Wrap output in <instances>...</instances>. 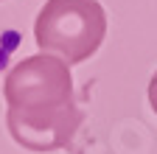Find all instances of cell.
Instances as JSON below:
<instances>
[{
    "instance_id": "1",
    "label": "cell",
    "mask_w": 157,
    "mask_h": 154,
    "mask_svg": "<svg viewBox=\"0 0 157 154\" xmlns=\"http://www.w3.org/2000/svg\"><path fill=\"white\" fill-rule=\"evenodd\" d=\"M107 36V11L98 0H45L34 20V39L42 53L82 65Z\"/></svg>"
},
{
    "instance_id": "2",
    "label": "cell",
    "mask_w": 157,
    "mask_h": 154,
    "mask_svg": "<svg viewBox=\"0 0 157 154\" xmlns=\"http://www.w3.org/2000/svg\"><path fill=\"white\" fill-rule=\"evenodd\" d=\"M3 98L11 109H53L73 104L70 65L53 53L28 56L6 73Z\"/></svg>"
},
{
    "instance_id": "3",
    "label": "cell",
    "mask_w": 157,
    "mask_h": 154,
    "mask_svg": "<svg viewBox=\"0 0 157 154\" xmlns=\"http://www.w3.org/2000/svg\"><path fill=\"white\" fill-rule=\"evenodd\" d=\"M6 126L17 146L28 151L67 148L82 126V109L73 104L53 109H6Z\"/></svg>"
},
{
    "instance_id": "4",
    "label": "cell",
    "mask_w": 157,
    "mask_h": 154,
    "mask_svg": "<svg viewBox=\"0 0 157 154\" xmlns=\"http://www.w3.org/2000/svg\"><path fill=\"white\" fill-rule=\"evenodd\" d=\"M149 107H151V112L157 115V70H154V76H151V81H149Z\"/></svg>"
}]
</instances>
